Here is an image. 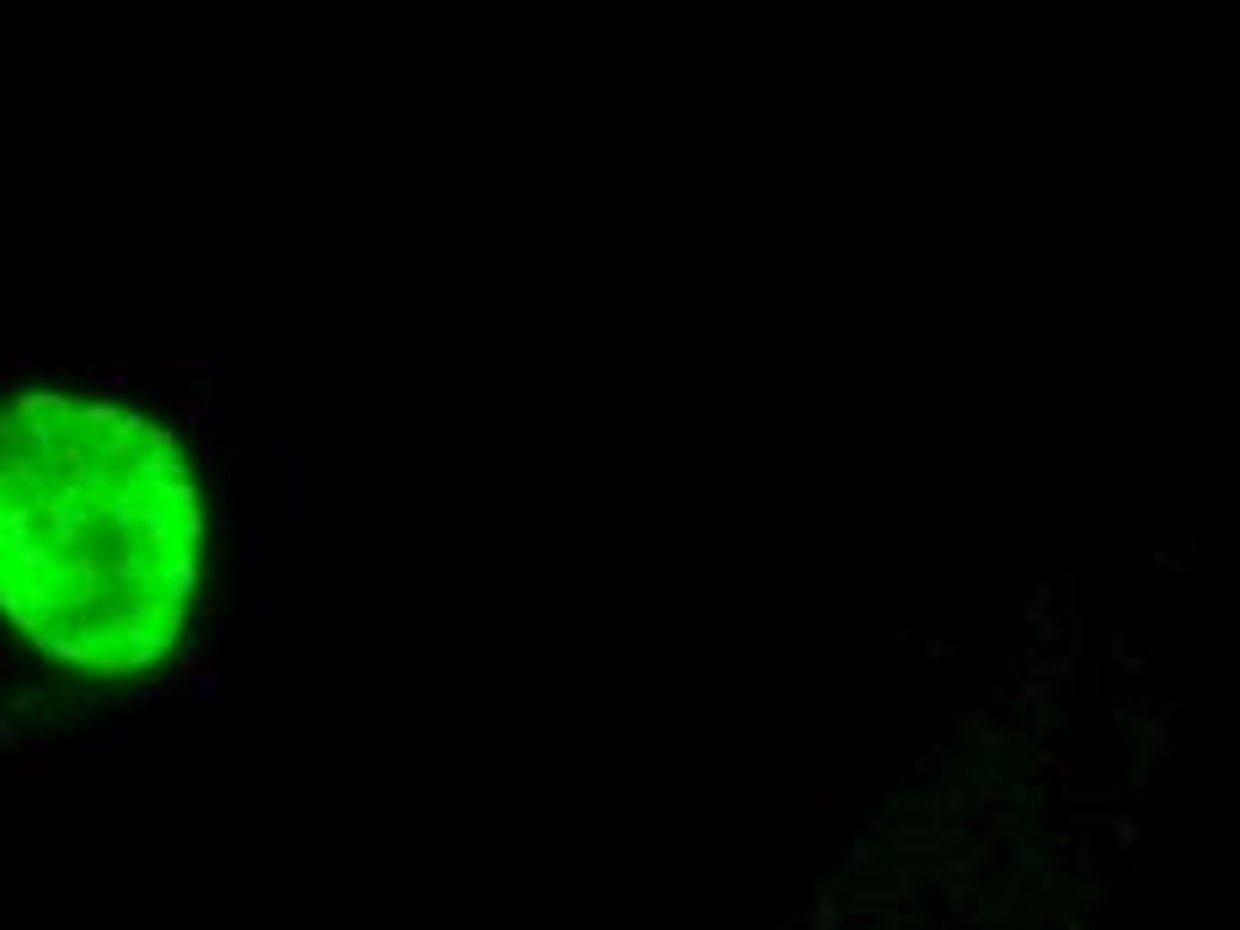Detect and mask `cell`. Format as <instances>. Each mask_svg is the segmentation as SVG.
<instances>
[{"label":"cell","instance_id":"3957f363","mask_svg":"<svg viewBox=\"0 0 1240 930\" xmlns=\"http://www.w3.org/2000/svg\"><path fill=\"white\" fill-rule=\"evenodd\" d=\"M893 717H898V743H920L925 727H930V717H936V706L920 701V695H904Z\"/></svg>","mask_w":1240,"mask_h":930},{"label":"cell","instance_id":"5b68a950","mask_svg":"<svg viewBox=\"0 0 1240 930\" xmlns=\"http://www.w3.org/2000/svg\"><path fill=\"white\" fill-rule=\"evenodd\" d=\"M813 808H818V829L834 824V818H840V808H845V786H818V792H813Z\"/></svg>","mask_w":1240,"mask_h":930},{"label":"cell","instance_id":"6da1fadb","mask_svg":"<svg viewBox=\"0 0 1240 930\" xmlns=\"http://www.w3.org/2000/svg\"><path fill=\"white\" fill-rule=\"evenodd\" d=\"M204 514L145 412L38 391L0 412V610L43 653L134 674L188 620Z\"/></svg>","mask_w":1240,"mask_h":930},{"label":"cell","instance_id":"52a82bcc","mask_svg":"<svg viewBox=\"0 0 1240 930\" xmlns=\"http://www.w3.org/2000/svg\"><path fill=\"white\" fill-rule=\"evenodd\" d=\"M1112 829H1118V840H1123V845H1134V840H1139V829H1134V818H1118V824H1112Z\"/></svg>","mask_w":1240,"mask_h":930},{"label":"cell","instance_id":"277c9868","mask_svg":"<svg viewBox=\"0 0 1240 930\" xmlns=\"http://www.w3.org/2000/svg\"><path fill=\"white\" fill-rule=\"evenodd\" d=\"M947 727L963 743H973V749H989V743H1000V727L984 717V711H957V717H947Z\"/></svg>","mask_w":1240,"mask_h":930},{"label":"cell","instance_id":"7a4b0ae2","mask_svg":"<svg viewBox=\"0 0 1240 930\" xmlns=\"http://www.w3.org/2000/svg\"><path fill=\"white\" fill-rule=\"evenodd\" d=\"M1021 775H1027L1032 792H1053L1059 802H1069V781H1075V765L1064 759V749L1027 738V759H1021Z\"/></svg>","mask_w":1240,"mask_h":930},{"label":"cell","instance_id":"8992f818","mask_svg":"<svg viewBox=\"0 0 1240 930\" xmlns=\"http://www.w3.org/2000/svg\"><path fill=\"white\" fill-rule=\"evenodd\" d=\"M1075 898H1080L1085 909H1091V904H1107V882H1096V877H1091V882H1080Z\"/></svg>","mask_w":1240,"mask_h":930}]
</instances>
